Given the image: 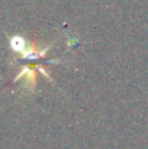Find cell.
Instances as JSON below:
<instances>
[{
	"instance_id": "1",
	"label": "cell",
	"mask_w": 148,
	"mask_h": 149,
	"mask_svg": "<svg viewBox=\"0 0 148 149\" xmlns=\"http://www.w3.org/2000/svg\"><path fill=\"white\" fill-rule=\"evenodd\" d=\"M26 41L22 38V36H10V47L12 49L16 51V52H23L25 48H26Z\"/></svg>"
}]
</instances>
